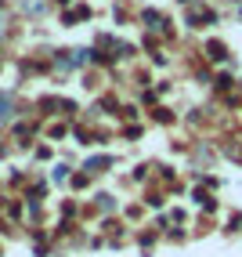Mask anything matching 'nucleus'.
Here are the masks:
<instances>
[{
	"instance_id": "1",
	"label": "nucleus",
	"mask_w": 242,
	"mask_h": 257,
	"mask_svg": "<svg viewBox=\"0 0 242 257\" xmlns=\"http://www.w3.org/2000/svg\"><path fill=\"white\" fill-rule=\"evenodd\" d=\"M210 58H217V62L224 58V47H220V44H213V47H210Z\"/></svg>"
}]
</instances>
